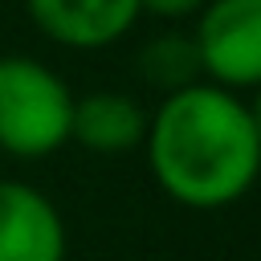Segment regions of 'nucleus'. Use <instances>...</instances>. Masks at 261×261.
<instances>
[{
	"label": "nucleus",
	"mask_w": 261,
	"mask_h": 261,
	"mask_svg": "<svg viewBox=\"0 0 261 261\" xmlns=\"http://www.w3.org/2000/svg\"><path fill=\"white\" fill-rule=\"evenodd\" d=\"M249 94H253V98H249L245 106H249V118H253V126H257V135H261V86L249 90Z\"/></svg>",
	"instance_id": "9"
},
{
	"label": "nucleus",
	"mask_w": 261,
	"mask_h": 261,
	"mask_svg": "<svg viewBox=\"0 0 261 261\" xmlns=\"http://www.w3.org/2000/svg\"><path fill=\"white\" fill-rule=\"evenodd\" d=\"M69 228L61 208L24 179H0V261H65Z\"/></svg>",
	"instance_id": "4"
},
{
	"label": "nucleus",
	"mask_w": 261,
	"mask_h": 261,
	"mask_svg": "<svg viewBox=\"0 0 261 261\" xmlns=\"http://www.w3.org/2000/svg\"><path fill=\"white\" fill-rule=\"evenodd\" d=\"M24 12L45 41L77 53L118 45L143 16L139 0H24Z\"/></svg>",
	"instance_id": "5"
},
{
	"label": "nucleus",
	"mask_w": 261,
	"mask_h": 261,
	"mask_svg": "<svg viewBox=\"0 0 261 261\" xmlns=\"http://www.w3.org/2000/svg\"><path fill=\"white\" fill-rule=\"evenodd\" d=\"M143 159L167 200L216 212L249 196L261 179V135L241 94L196 82L163 94L147 114Z\"/></svg>",
	"instance_id": "1"
},
{
	"label": "nucleus",
	"mask_w": 261,
	"mask_h": 261,
	"mask_svg": "<svg viewBox=\"0 0 261 261\" xmlns=\"http://www.w3.org/2000/svg\"><path fill=\"white\" fill-rule=\"evenodd\" d=\"M73 90L65 77L29 53L0 57V151L8 159H49L69 143Z\"/></svg>",
	"instance_id": "2"
},
{
	"label": "nucleus",
	"mask_w": 261,
	"mask_h": 261,
	"mask_svg": "<svg viewBox=\"0 0 261 261\" xmlns=\"http://www.w3.org/2000/svg\"><path fill=\"white\" fill-rule=\"evenodd\" d=\"M192 41L204 82L232 94L261 86V0H208Z\"/></svg>",
	"instance_id": "3"
},
{
	"label": "nucleus",
	"mask_w": 261,
	"mask_h": 261,
	"mask_svg": "<svg viewBox=\"0 0 261 261\" xmlns=\"http://www.w3.org/2000/svg\"><path fill=\"white\" fill-rule=\"evenodd\" d=\"M135 65H139V77L147 86H155L159 94H175V90H188V86L204 82L196 41H192V33H179V29H167L159 37H151L139 49Z\"/></svg>",
	"instance_id": "7"
},
{
	"label": "nucleus",
	"mask_w": 261,
	"mask_h": 261,
	"mask_svg": "<svg viewBox=\"0 0 261 261\" xmlns=\"http://www.w3.org/2000/svg\"><path fill=\"white\" fill-rule=\"evenodd\" d=\"M204 4L208 0H139V8L159 20H196Z\"/></svg>",
	"instance_id": "8"
},
{
	"label": "nucleus",
	"mask_w": 261,
	"mask_h": 261,
	"mask_svg": "<svg viewBox=\"0 0 261 261\" xmlns=\"http://www.w3.org/2000/svg\"><path fill=\"white\" fill-rule=\"evenodd\" d=\"M147 106L122 90H94L73 98V118H69V143H77L90 155L118 159L130 151H143L147 139Z\"/></svg>",
	"instance_id": "6"
}]
</instances>
